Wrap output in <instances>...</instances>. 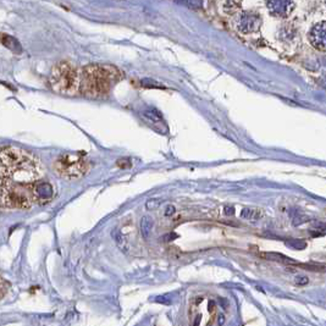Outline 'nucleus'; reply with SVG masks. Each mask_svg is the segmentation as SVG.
Masks as SVG:
<instances>
[{
    "label": "nucleus",
    "mask_w": 326,
    "mask_h": 326,
    "mask_svg": "<svg viewBox=\"0 0 326 326\" xmlns=\"http://www.w3.org/2000/svg\"><path fill=\"white\" fill-rule=\"evenodd\" d=\"M122 78L118 69L110 65H90L81 73L80 91L91 99L105 98L114 86Z\"/></svg>",
    "instance_id": "f03ea898"
},
{
    "label": "nucleus",
    "mask_w": 326,
    "mask_h": 326,
    "mask_svg": "<svg viewBox=\"0 0 326 326\" xmlns=\"http://www.w3.org/2000/svg\"><path fill=\"white\" fill-rule=\"evenodd\" d=\"M241 7V0H222V10L225 14H237Z\"/></svg>",
    "instance_id": "9b49d317"
},
{
    "label": "nucleus",
    "mask_w": 326,
    "mask_h": 326,
    "mask_svg": "<svg viewBox=\"0 0 326 326\" xmlns=\"http://www.w3.org/2000/svg\"><path fill=\"white\" fill-rule=\"evenodd\" d=\"M224 322H225L224 317H222V315H220V322H219V324H220V325H222V324H224Z\"/></svg>",
    "instance_id": "4be33fe9"
},
{
    "label": "nucleus",
    "mask_w": 326,
    "mask_h": 326,
    "mask_svg": "<svg viewBox=\"0 0 326 326\" xmlns=\"http://www.w3.org/2000/svg\"><path fill=\"white\" fill-rule=\"evenodd\" d=\"M175 2L193 10H199L203 7V0H175Z\"/></svg>",
    "instance_id": "f8f14e48"
},
{
    "label": "nucleus",
    "mask_w": 326,
    "mask_h": 326,
    "mask_svg": "<svg viewBox=\"0 0 326 326\" xmlns=\"http://www.w3.org/2000/svg\"><path fill=\"white\" fill-rule=\"evenodd\" d=\"M285 244L287 247H290V248H292V249H300V251H302V249L307 248V243H305L304 241H301V239H296V238L287 239V241L285 242Z\"/></svg>",
    "instance_id": "2eb2a0df"
},
{
    "label": "nucleus",
    "mask_w": 326,
    "mask_h": 326,
    "mask_svg": "<svg viewBox=\"0 0 326 326\" xmlns=\"http://www.w3.org/2000/svg\"><path fill=\"white\" fill-rule=\"evenodd\" d=\"M6 291H7L6 282H5V281L2 280L1 276H0V300H1V298L4 297L5 293H6Z\"/></svg>",
    "instance_id": "f3484780"
},
{
    "label": "nucleus",
    "mask_w": 326,
    "mask_h": 326,
    "mask_svg": "<svg viewBox=\"0 0 326 326\" xmlns=\"http://www.w3.org/2000/svg\"><path fill=\"white\" fill-rule=\"evenodd\" d=\"M1 43L4 44L7 49H10L11 51H14V53L20 54L22 51L21 44H20L19 41H17L16 38H14V37L7 36V34H2Z\"/></svg>",
    "instance_id": "9d476101"
},
{
    "label": "nucleus",
    "mask_w": 326,
    "mask_h": 326,
    "mask_svg": "<svg viewBox=\"0 0 326 326\" xmlns=\"http://www.w3.org/2000/svg\"><path fill=\"white\" fill-rule=\"evenodd\" d=\"M209 304H210V307H209V309H210V312H211V310H214V308H215V307H214V305H215V303H214L213 301H211V302L209 303Z\"/></svg>",
    "instance_id": "412c9836"
},
{
    "label": "nucleus",
    "mask_w": 326,
    "mask_h": 326,
    "mask_svg": "<svg viewBox=\"0 0 326 326\" xmlns=\"http://www.w3.org/2000/svg\"><path fill=\"white\" fill-rule=\"evenodd\" d=\"M263 20L260 14L253 11V10H247V11H238L234 19V26L237 31L243 34H251L259 31Z\"/></svg>",
    "instance_id": "423d86ee"
},
{
    "label": "nucleus",
    "mask_w": 326,
    "mask_h": 326,
    "mask_svg": "<svg viewBox=\"0 0 326 326\" xmlns=\"http://www.w3.org/2000/svg\"><path fill=\"white\" fill-rule=\"evenodd\" d=\"M224 213H225V215L232 216V215H234L236 210H234V209H233V207H225Z\"/></svg>",
    "instance_id": "6ab92c4d"
},
{
    "label": "nucleus",
    "mask_w": 326,
    "mask_h": 326,
    "mask_svg": "<svg viewBox=\"0 0 326 326\" xmlns=\"http://www.w3.org/2000/svg\"><path fill=\"white\" fill-rule=\"evenodd\" d=\"M36 202L33 184L5 181L0 186L1 210H28Z\"/></svg>",
    "instance_id": "7ed1b4c3"
},
{
    "label": "nucleus",
    "mask_w": 326,
    "mask_h": 326,
    "mask_svg": "<svg viewBox=\"0 0 326 326\" xmlns=\"http://www.w3.org/2000/svg\"><path fill=\"white\" fill-rule=\"evenodd\" d=\"M293 0H266V7L271 16L276 19H287L295 10Z\"/></svg>",
    "instance_id": "0eeeda50"
},
{
    "label": "nucleus",
    "mask_w": 326,
    "mask_h": 326,
    "mask_svg": "<svg viewBox=\"0 0 326 326\" xmlns=\"http://www.w3.org/2000/svg\"><path fill=\"white\" fill-rule=\"evenodd\" d=\"M241 216L244 217V219H249V220H256L260 217V214H259L258 210L256 209H243L241 213Z\"/></svg>",
    "instance_id": "dca6fc26"
},
{
    "label": "nucleus",
    "mask_w": 326,
    "mask_h": 326,
    "mask_svg": "<svg viewBox=\"0 0 326 326\" xmlns=\"http://www.w3.org/2000/svg\"><path fill=\"white\" fill-rule=\"evenodd\" d=\"M296 36V29L293 28L291 24H285V26L281 28L280 31V37L286 41H291L292 38H295Z\"/></svg>",
    "instance_id": "4468645a"
},
{
    "label": "nucleus",
    "mask_w": 326,
    "mask_h": 326,
    "mask_svg": "<svg viewBox=\"0 0 326 326\" xmlns=\"http://www.w3.org/2000/svg\"><path fill=\"white\" fill-rule=\"evenodd\" d=\"M175 213V208L174 207H167V210H166V215H171V214Z\"/></svg>",
    "instance_id": "aec40b11"
},
{
    "label": "nucleus",
    "mask_w": 326,
    "mask_h": 326,
    "mask_svg": "<svg viewBox=\"0 0 326 326\" xmlns=\"http://www.w3.org/2000/svg\"><path fill=\"white\" fill-rule=\"evenodd\" d=\"M50 86L59 94L75 95L80 92L81 75L71 64L61 61L53 68Z\"/></svg>",
    "instance_id": "20e7f679"
},
{
    "label": "nucleus",
    "mask_w": 326,
    "mask_h": 326,
    "mask_svg": "<svg viewBox=\"0 0 326 326\" xmlns=\"http://www.w3.org/2000/svg\"><path fill=\"white\" fill-rule=\"evenodd\" d=\"M56 175L66 180H78L90 170V163L85 157L73 153H65L56 158L53 163Z\"/></svg>",
    "instance_id": "39448f33"
},
{
    "label": "nucleus",
    "mask_w": 326,
    "mask_h": 326,
    "mask_svg": "<svg viewBox=\"0 0 326 326\" xmlns=\"http://www.w3.org/2000/svg\"><path fill=\"white\" fill-rule=\"evenodd\" d=\"M34 186V193H36V199L37 203H44V202L50 201L51 193H53V189H51L50 185L48 184H33Z\"/></svg>",
    "instance_id": "1a4fd4ad"
},
{
    "label": "nucleus",
    "mask_w": 326,
    "mask_h": 326,
    "mask_svg": "<svg viewBox=\"0 0 326 326\" xmlns=\"http://www.w3.org/2000/svg\"><path fill=\"white\" fill-rule=\"evenodd\" d=\"M308 282H309V280H308L307 276H298V278L296 279V283H297L298 286H304L307 285Z\"/></svg>",
    "instance_id": "a211bd4d"
},
{
    "label": "nucleus",
    "mask_w": 326,
    "mask_h": 326,
    "mask_svg": "<svg viewBox=\"0 0 326 326\" xmlns=\"http://www.w3.org/2000/svg\"><path fill=\"white\" fill-rule=\"evenodd\" d=\"M264 256H266V259H270V260L281 261V263H288V264L296 263L295 260H291L288 256H283V254H280V253H271V252H269V253L264 254Z\"/></svg>",
    "instance_id": "ddd939ff"
},
{
    "label": "nucleus",
    "mask_w": 326,
    "mask_h": 326,
    "mask_svg": "<svg viewBox=\"0 0 326 326\" xmlns=\"http://www.w3.org/2000/svg\"><path fill=\"white\" fill-rule=\"evenodd\" d=\"M310 44L317 50L326 51V21H320L310 28L308 34Z\"/></svg>",
    "instance_id": "6e6552de"
},
{
    "label": "nucleus",
    "mask_w": 326,
    "mask_h": 326,
    "mask_svg": "<svg viewBox=\"0 0 326 326\" xmlns=\"http://www.w3.org/2000/svg\"><path fill=\"white\" fill-rule=\"evenodd\" d=\"M44 166L32 153L14 147H0V179L19 184H34L43 179Z\"/></svg>",
    "instance_id": "f257e3e1"
}]
</instances>
